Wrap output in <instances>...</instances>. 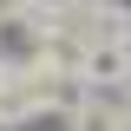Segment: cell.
Returning <instances> with one entry per match:
<instances>
[{"instance_id":"cell-4","label":"cell","mask_w":131,"mask_h":131,"mask_svg":"<svg viewBox=\"0 0 131 131\" xmlns=\"http://www.w3.org/2000/svg\"><path fill=\"white\" fill-rule=\"evenodd\" d=\"M0 125H13V105H7V85H0Z\"/></svg>"},{"instance_id":"cell-1","label":"cell","mask_w":131,"mask_h":131,"mask_svg":"<svg viewBox=\"0 0 131 131\" xmlns=\"http://www.w3.org/2000/svg\"><path fill=\"white\" fill-rule=\"evenodd\" d=\"M125 79H131V52L118 46V39L85 46V59H79V85H85V92H118Z\"/></svg>"},{"instance_id":"cell-2","label":"cell","mask_w":131,"mask_h":131,"mask_svg":"<svg viewBox=\"0 0 131 131\" xmlns=\"http://www.w3.org/2000/svg\"><path fill=\"white\" fill-rule=\"evenodd\" d=\"M66 131H125V105H118V92H85V105L66 118Z\"/></svg>"},{"instance_id":"cell-6","label":"cell","mask_w":131,"mask_h":131,"mask_svg":"<svg viewBox=\"0 0 131 131\" xmlns=\"http://www.w3.org/2000/svg\"><path fill=\"white\" fill-rule=\"evenodd\" d=\"M0 85H7V59H0Z\"/></svg>"},{"instance_id":"cell-3","label":"cell","mask_w":131,"mask_h":131,"mask_svg":"<svg viewBox=\"0 0 131 131\" xmlns=\"http://www.w3.org/2000/svg\"><path fill=\"white\" fill-rule=\"evenodd\" d=\"M118 46L131 52V7H118Z\"/></svg>"},{"instance_id":"cell-7","label":"cell","mask_w":131,"mask_h":131,"mask_svg":"<svg viewBox=\"0 0 131 131\" xmlns=\"http://www.w3.org/2000/svg\"><path fill=\"white\" fill-rule=\"evenodd\" d=\"M125 131H131V112H125Z\"/></svg>"},{"instance_id":"cell-5","label":"cell","mask_w":131,"mask_h":131,"mask_svg":"<svg viewBox=\"0 0 131 131\" xmlns=\"http://www.w3.org/2000/svg\"><path fill=\"white\" fill-rule=\"evenodd\" d=\"M118 105H125V112H131V79H125V85H118Z\"/></svg>"}]
</instances>
